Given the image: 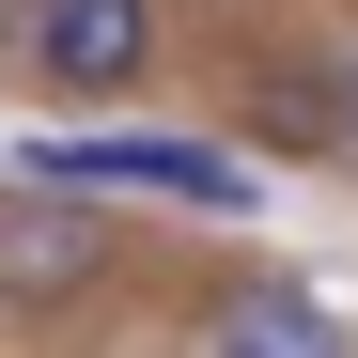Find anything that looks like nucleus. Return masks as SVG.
Here are the masks:
<instances>
[{
    "instance_id": "nucleus-1",
    "label": "nucleus",
    "mask_w": 358,
    "mask_h": 358,
    "mask_svg": "<svg viewBox=\"0 0 358 358\" xmlns=\"http://www.w3.org/2000/svg\"><path fill=\"white\" fill-rule=\"evenodd\" d=\"M31 187H156V203H203V218H250V156L218 141H171V125H125V141H31Z\"/></svg>"
},
{
    "instance_id": "nucleus-2",
    "label": "nucleus",
    "mask_w": 358,
    "mask_h": 358,
    "mask_svg": "<svg viewBox=\"0 0 358 358\" xmlns=\"http://www.w3.org/2000/svg\"><path fill=\"white\" fill-rule=\"evenodd\" d=\"M31 78L47 94H125L141 78V47H156V0H31Z\"/></svg>"
},
{
    "instance_id": "nucleus-4",
    "label": "nucleus",
    "mask_w": 358,
    "mask_h": 358,
    "mask_svg": "<svg viewBox=\"0 0 358 358\" xmlns=\"http://www.w3.org/2000/svg\"><path fill=\"white\" fill-rule=\"evenodd\" d=\"M203 358H358V343H343V312H312L296 280H250V296H218Z\"/></svg>"
},
{
    "instance_id": "nucleus-3",
    "label": "nucleus",
    "mask_w": 358,
    "mask_h": 358,
    "mask_svg": "<svg viewBox=\"0 0 358 358\" xmlns=\"http://www.w3.org/2000/svg\"><path fill=\"white\" fill-rule=\"evenodd\" d=\"M109 265V234L78 218V187H47V203H0V296H78Z\"/></svg>"
},
{
    "instance_id": "nucleus-5",
    "label": "nucleus",
    "mask_w": 358,
    "mask_h": 358,
    "mask_svg": "<svg viewBox=\"0 0 358 358\" xmlns=\"http://www.w3.org/2000/svg\"><path fill=\"white\" fill-rule=\"evenodd\" d=\"M343 156H358V63H343Z\"/></svg>"
}]
</instances>
